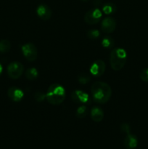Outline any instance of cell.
<instances>
[{
  "mask_svg": "<svg viewBox=\"0 0 148 149\" xmlns=\"http://www.w3.org/2000/svg\"><path fill=\"white\" fill-rule=\"evenodd\" d=\"M100 35V31H99L98 30H96V29H91V30H89L86 33L87 37L89 39H92V40H95V39H98Z\"/></svg>",
  "mask_w": 148,
  "mask_h": 149,
  "instance_id": "cell-20",
  "label": "cell"
},
{
  "mask_svg": "<svg viewBox=\"0 0 148 149\" xmlns=\"http://www.w3.org/2000/svg\"><path fill=\"white\" fill-rule=\"evenodd\" d=\"M9 98L14 102H20L24 97V93L18 87H12L7 90Z\"/></svg>",
  "mask_w": 148,
  "mask_h": 149,
  "instance_id": "cell-11",
  "label": "cell"
},
{
  "mask_svg": "<svg viewBox=\"0 0 148 149\" xmlns=\"http://www.w3.org/2000/svg\"><path fill=\"white\" fill-rule=\"evenodd\" d=\"M124 145L127 149H134L138 145L137 138L132 134H127L124 140Z\"/></svg>",
  "mask_w": 148,
  "mask_h": 149,
  "instance_id": "cell-12",
  "label": "cell"
},
{
  "mask_svg": "<svg viewBox=\"0 0 148 149\" xmlns=\"http://www.w3.org/2000/svg\"><path fill=\"white\" fill-rule=\"evenodd\" d=\"M66 97L65 90L59 84H51L46 93V99L51 105H59L65 100Z\"/></svg>",
  "mask_w": 148,
  "mask_h": 149,
  "instance_id": "cell-2",
  "label": "cell"
},
{
  "mask_svg": "<svg viewBox=\"0 0 148 149\" xmlns=\"http://www.w3.org/2000/svg\"><path fill=\"white\" fill-rule=\"evenodd\" d=\"M101 44L103 47L106 48V49H110V48L113 47V46H114L115 41L113 40L111 36H106L102 39Z\"/></svg>",
  "mask_w": 148,
  "mask_h": 149,
  "instance_id": "cell-17",
  "label": "cell"
},
{
  "mask_svg": "<svg viewBox=\"0 0 148 149\" xmlns=\"http://www.w3.org/2000/svg\"><path fill=\"white\" fill-rule=\"evenodd\" d=\"M116 6L115 4L113 3L108 2L105 3L104 5L102 6V12L105 15H112L116 12Z\"/></svg>",
  "mask_w": 148,
  "mask_h": 149,
  "instance_id": "cell-14",
  "label": "cell"
},
{
  "mask_svg": "<svg viewBox=\"0 0 148 149\" xmlns=\"http://www.w3.org/2000/svg\"><path fill=\"white\" fill-rule=\"evenodd\" d=\"M120 130H121L122 132H125L126 134L130 133V127L126 123L122 124L121 126H120Z\"/></svg>",
  "mask_w": 148,
  "mask_h": 149,
  "instance_id": "cell-23",
  "label": "cell"
},
{
  "mask_svg": "<svg viewBox=\"0 0 148 149\" xmlns=\"http://www.w3.org/2000/svg\"><path fill=\"white\" fill-rule=\"evenodd\" d=\"M116 20L113 17H106L102 20L101 29L106 33H110L115 30Z\"/></svg>",
  "mask_w": 148,
  "mask_h": 149,
  "instance_id": "cell-9",
  "label": "cell"
},
{
  "mask_svg": "<svg viewBox=\"0 0 148 149\" xmlns=\"http://www.w3.org/2000/svg\"><path fill=\"white\" fill-rule=\"evenodd\" d=\"M87 113H88V109L86 106V105H81L77 109L76 112H75V116L79 119H83V118L86 116Z\"/></svg>",
  "mask_w": 148,
  "mask_h": 149,
  "instance_id": "cell-18",
  "label": "cell"
},
{
  "mask_svg": "<svg viewBox=\"0 0 148 149\" xmlns=\"http://www.w3.org/2000/svg\"><path fill=\"white\" fill-rule=\"evenodd\" d=\"M11 48V43L8 39H1L0 41V53H7Z\"/></svg>",
  "mask_w": 148,
  "mask_h": 149,
  "instance_id": "cell-16",
  "label": "cell"
},
{
  "mask_svg": "<svg viewBox=\"0 0 148 149\" xmlns=\"http://www.w3.org/2000/svg\"><path fill=\"white\" fill-rule=\"evenodd\" d=\"M7 72L10 78L12 79H17L23 74V64L18 61H13V62L10 63L7 66Z\"/></svg>",
  "mask_w": 148,
  "mask_h": 149,
  "instance_id": "cell-4",
  "label": "cell"
},
{
  "mask_svg": "<svg viewBox=\"0 0 148 149\" xmlns=\"http://www.w3.org/2000/svg\"><path fill=\"white\" fill-rule=\"evenodd\" d=\"M140 79L145 82H148V68H144L140 73Z\"/></svg>",
  "mask_w": 148,
  "mask_h": 149,
  "instance_id": "cell-22",
  "label": "cell"
},
{
  "mask_svg": "<svg viewBox=\"0 0 148 149\" xmlns=\"http://www.w3.org/2000/svg\"><path fill=\"white\" fill-rule=\"evenodd\" d=\"M91 118L94 122H100L104 118V111L101 108L94 106L91 110Z\"/></svg>",
  "mask_w": 148,
  "mask_h": 149,
  "instance_id": "cell-13",
  "label": "cell"
},
{
  "mask_svg": "<svg viewBox=\"0 0 148 149\" xmlns=\"http://www.w3.org/2000/svg\"><path fill=\"white\" fill-rule=\"evenodd\" d=\"M127 61V52L123 48H115L110 52V64L114 71H120Z\"/></svg>",
  "mask_w": 148,
  "mask_h": 149,
  "instance_id": "cell-3",
  "label": "cell"
},
{
  "mask_svg": "<svg viewBox=\"0 0 148 149\" xmlns=\"http://www.w3.org/2000/svg\"><path fill=\"white\" fill-rule=\"evenodd\" d=\"M102 15V13L99 9L95 8L89 10L84 15V21L89 25H95L100 22Z\"/></svg>",
  "mask_w": 148,
  "mask_h": 149,
  "instance_id": "cell-6",
  "label": "cell"
},
{
  "mask_svg": "<svg viewBox=\"0 0 148 149\" xmlns=\"http://www.w3.org/2000/svg\"><path fill=\"white\" fill-rule=\"evenodd\" d=\"M71 97L75 103L81 105L89 104L91 101L89 95L82 90H75L71 95Z\"/></svg>",
  "mask_w": 148,
  "mask_h": 149,
  "instance_id": "cell-7",
  "label": "cell"
},
{
  "mask_svg": "<svg viewBox=\"0 0 148 149\" xmlns=\"http://www.w3.org/2000/svg\"><path fill=\"white\" fill-rule=\"evenodd\" d=\"M91 97L95 103L105 104L110 100L112 95L110 86L104 81H95L91 87Z\"/></svg>",
  "mask_w": 148,
  "mask_h": 149,
  "instance_id": "cell-1",
  "label": "cell"
},
{
  "mask_svg": "<svg viewBox=\"0 0 148 149\" xmlns=\"http://www.w3.org/2000/svg\"><path fill=\"white\" fill-rule=\"evenodd\" d=\"M22 53L27 61H36L38 56L37 48L33 44L26 43L23 45L21 47Z\"/></svg>",
  "mask_w": 148,
  "mask_h": 149,
  "instance_id": "cell-5",
  "label": "cell"
},
{
  "mask_svg": "<svg viewBox=\"0 0 148 149\" xmlns=\"http://www.w3.org/2000/svg\"><path fill=\"white\" fill-rule=\"evenodd\" d=\"M106 65L102 60H97L90 66V73L92 76L96 77H101L105 71Z\"/></svg>",
  "mask_w": 148,
  "mask_h": 149,
  "instance_id": "cell-8",
  "label": "cell"
},
{
  "mask_svg": "<svg viewBox=\"0 0 148 149\" xmlns=\"http://www.w3.org/2000/svg\"><path fill=\"white\" fill-rule=\"evenodd\" d=\"M2 71H3V67H2V65H1V64L0 63V75H1V73H2Z\"/></svg>",
  "mask_w": 148,
  "mask_h": 149,
  "instance_id": "cell-24",
  "label": "cell"
},
{
  "mask_svg": "<svg viewBox=\"0 0 148 149\" xmlns=\"http://www.w3.org/2000/svg\"><path fill=\"white\" fill-rule=\"evenodd\" d=\"M91 80V77L88 74H85V73H81V74H78V82L81 83L82 84H86L89 83Z\"/></svg>",
  "mask_w": 148,
  "mask_h": 149,
  "instance_id": "cell-19",
  "label": "cell"
},
{
  "mask_svg": "<svg viewBox=\"0 0 148 149\" xmlns=\"http://www.w3.org/2000/svg\"><path fill=\"white\" fill-rule=\"evenodd\" d=\"M33 97L37 102H42L46 98V94L41 91H37L33 95Z\"/></svg>",
  "mask_w": 148,
  "mask_h": 149,
  "instance_id": "cell-21",
  "label": "cell"
},
{
  "mask_svg": "<svg viewBox=\"0 0 148 149\" xmlns=\"http://www.w3.org/2000/svg\"><path fill=\"white\" fill-rule=\"evenodd\" d=\"M36 14L42 20H49L52 17V10L50 7L45 4H41L38 6L36 9Z\"/></svg>",
  "mask_w": 148,
  "mask_h": 149,
  "instance_id": "cell-10",
  "label": "cell"
},
{
  "mask_svg": "<svg viewBox=\"0 0 148 149\" xmlns=\"http://www.w3.org/2000/svg\"><path fill=\"white\" fill-rule=\"evenodd\" d=\"M39 76V71L34 67H31V68H29L28 69L26 70V77L28 80L30 81H33L35 80Z\"/></svg>",
  "mask_w": 148,
  "mask_h": 149,
  "instance_id": "cell-15",
  "label": "cell"
}]
</instances>
